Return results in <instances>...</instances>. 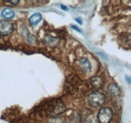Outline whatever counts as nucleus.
I'll use <instances>...</instances> for the list:
<instances>
[{
    "label": "nucleus",
    "mask_w": 131,
    "mask_h": 123,
    "mask_svg": "<svg viewBox=\"0 0 131 123\" xmlns=\"http://www.w3.org/2000/svg\"><path fill=\"white\" fill-rule=\"evenodd\" d=\"M42 19V15L39 13H36V14H33L29 18V23L32 24V25H37L38 23Z\"/></svg>",
    "instance_id": "nucleus-7"
},
{
    "label": "nucleus",
    "mask_w": 131,
    "mask_h": 123,
    "mask_svg": "<svg viewBox=\"0 0 131 123\" xmlns=\"http://www.w3.org/2000/svg\"><path fill=\"white\" fill-rule=\"evenodd\" d=\"M107 90H108L109 93L113 96H119L121 94V90L118 86L113 83L109 85L108 87H107Z\"/></svg>",
    "instance_id": "nucleus-6"
},
{
    "label": "nucleus",
    "mask_w": 131,
    "mask_h": 123,
    "mask_svg": "<svg viewBox=\"0 0 131 123\" xmlns=\"http://www.w3.org/2000/svg\"><path fill=\"white\" fill-rule=\"evenodd\" d=\"M112 118L113 111L108 107L102 108L97 115V119L99 123H110Z\"/></svg>",
    "instance_id": "nucleus-2"
},
{
    "label": "nucleus",
    "mask_w": 131,
    "mask_h": 123,
    "mask_svg": "<svg viewBox=\"0 0 131 123\" xmlns=\"http://www.w3.org/2000/svg\"><path fill=\"white\" fill-rule=\"evenodd\" d=\"M105 102V96L99 92H92L88 96V102L92 107L97 108L104 105Z\"/></svg>",
    "instance_id": "nucleus-1"
},
{
    "label": "nucleus",
    "mask_w": 131,
    "mask_h": 123,
    "mask_svg": "<svg viewBox=\"0 0 131 123\" xmlns=\"http://www.w3.org/2000/svg\"><path fill=\"white\" fill-rule=\"evenodd\" d=\"M14 26L8 20H1L0 21V35L3 36L7 35L12 32Z\"/></svg>",
    "instance_id": "nucleus-3"
},
{
    "label": "nucleus",
    "mask_w": 131,
    "mask_h": 123,
    "mask_svg": "<svg viewBox=\"0 0 131 123\" xmlns=\"http://www.w3.org/2000/svg\"><path fill=\"white\" fill-rule=\"evenodd\" d=\"M79 66L84 73H88L91 70V65L88 59L83 58L79 61Z\"/></svg>",
    "instance_id": "nucleus-5"
},
{
    "label": "nucleus",
    "mask_w": 131,
    "mask_h": 123,
    "mask_svg": "<svg viewBox=\"0 0 131 123\" xmlns=\"http://www.w3.org/2000/svg\"><path fill=\"white\" fill-rule=\"evenodd\" d=\"M91 85L95 89H100L104 85V81L100 76H93L91 78Z\"/></svg>",
    "instance_id": "nucleus-4"
},
{
    "label": "nucleus",
    "mask_w": 131,
    "mask_h": 123,
    "mask_svg": "<svg viewBox=\"0 0 131 123\" xmlns=\"http://www.w3.org/2000/svg\"><path fill=\"white\" fill-rule=\"evenodd\" d=\"M14 15H15L14 12L9 8H6L2 12V16L5 19H11L14 16Z\"/></svg>",
    "instance_id": "nucleus-8"
}]
</instances>
